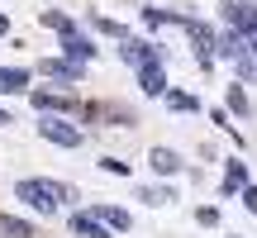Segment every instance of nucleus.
Listing matches in <instances>:
<instances>
[{"instance_id": "1", "label": "nucleus", "mask_w": 257, "mask_h": 238, "mask_svg": "<svg viewBox=\"0 0 257 238\" xmlns=\"http://www.w3.org/2000/svg\"><path fill=\"white\" fill-rule=\"evenodd\" d=\"M15 195H19L24 205H34L38 214H57V205L72 200V186L43 181V176H24V181H15Z\"/></svg>"}, {"instance_id": "8", "label": "nucleus", "mask_w": 257, "mask_h": 238, "mask_svg": "<svg viewBox=\"0 0 257 238\" xmlns=\"http://www.w3.org/2000/svg\"><path fill=\"white\" fill-rule=\"evenodd\" d=\"M214 53H219V57H233V62H238V57H248V43H243V34L229 24V34H219V38H214Z\"/></svg>"}, {"instance_id": "27", "label": "nucleus", "mask_w": 257, "mask_h": 238, "mask_svg": "<svg viewBox=\"0 0 257 238\" xmlns=\"http://www.w3.org/2000/svg\"><path fill=\"white\" fill-rule=\"evenodd\" d=\"M224 238H238V233H224Z\"/></svg>"}, {"instance_id": "12", "label": "nucleus", "mask_w": 257, "mask_h": 238, "mask_svg": "<svg viewBox=\"0 0 257 238\" xmlns=\"http://www.w3.org/2000/svg\"><path fill=\"white\" fill-rule=\"evenodd\" d=\"M148 162H153L157 176H176V172H181V157H176L172 148H153V153H148Z\"/></svg>"}, {"instance_id": "14", "label": "nucleus", "mask_w": 257, "mask_h": 238, "mask_svg": "<svg viewBox=\"0 0 257 238\" xmlns=\"http://www.w3.org/2000/svg\"><path fill=\"white\" fill-rule=\"evenodd\" d=\"M95 214H100L110 229H119V233L128 229V224H134V219H128V210H119V205H95Z\"/></svg>"}, {"instance_id": "26", "label": "nucleus", "mask_w": 257, "mask_h": 238, "mask_svg": "<svg viewBox=\"0 0 257 238\" xmlns=\"http://www.w3.org/2000/svg\"><path fill=\"white\" fill-rule=\"evenodd\" d=\"M0 124H10V114H5V110H0Z\"/></svg>"}, {"instance_id": "4", "label": "nucleus", "mask_w": 257, "mask_h": 238, "mask_svg": "<svg viewBox=\"0 0 257 238\" xmlns=\"http://www.w3.org/2000/svg\"><path fill=\"white\" fill-rule=\"evenodd\" d=\"M38 72L53 76V81H81L86 67H81V62H72V57H48V62H38Z\"/></svg>"}, {"instance_id": "3", "label": "nucleus", "mask_w": 257, "mask_h": 238, "mask_svg": "<svg viewBox=\"0 0 257 238\" xmlns=\"http://www.w3.org/2000/svg\"><path fill=\"white\" fill-rule=\"evenodd\" d=\"M229 24L238 29V34H257V0H229Z\"/></svg>"}, {"instance_id": "2", "label": "nucleus", "mask_w": 257, "mask_h": 238, "mask_svg": "<svg viewBox=\"0 0 257 238\" xmlns=\"http://www.w3.org/2000/svg\"><path fill=\"white\" fill-rule=\"evenodd\" d=\"M38 134H43L48 143H57V148H81L86 143V134L76 124H67L62 114H43V119H38Z\"/></svg>"}, {"instance_id": "11", "label": "nucleus", "mask_w": 257, "mask_h": 238, "mask_svg": "<svg viewBox=\"0 0 257 238\" xmlns=\"http://www.w3.org/2000/svg\"><path fill=\"white\" fill-rule=\"evenodd\" d=\"M34 110H43V114H57V110H76V100L72 95H53V91H34Z\"/></svg>"}, {"instance_id": "23", "label": "nucleus", "mask_w": 257, "mask_h": 238, "mask_svg": "<svg viewBox=\"0 0 257 238\" xmlns=\"http://www.w3.org/2000/svg\"><path fill=\"white\" fill-rule=\"evenodd\" d=\"M243 205H248V214H257V186H243Z\"/></svg>"}, {"instance_id": "6", "label": "nucleus", "mask_w": 257, "mask_h": 238, "mask_svg": "<svg viewBox=\"0 0 257 238\" xmlns=\"http://www.w3.org/2000/svg\"><path fill=\"white\" fill-rule=\"evenodd\" d=\"M67 229H72L76 238H110V224L100 219V214H72V219H67Z\"/></svg>"}, {"instance_id": "19", "label": "nucleus", "mask_w": 257, "mask_h": 238, "mask_svg": "<svg viewBox=\"0 0 257 238\" xmlns=\"http://www.w3.org/2000/svg\"><path fill=\"white\" fill-rule=\"evenodd\" d=\"M43 24H48V29H57V34H72V29H76L72 19H67V15H57V10H48V15H43Z\"/></svg>"}, {"instance_id": "15", "label": "nucleus", "mask_w": 257, "mask_h": 238, "mask_svg": "<svg viewBox=\"0 0 257 238\" xmlns=\"http://www.w3.org/2000/svg\"><path fill=\"white\" fill-rule=\"evenodd\" d=\"M243 186H248V167H243V162H229V172H224V195L243 191Z\"/></svg>"}, {"instance_id": "18", "label": "nucleus", "mask_w": 257, "mask_h": 238, "mask_svg": "<svg viewBox=\"0 0 257 238\" xmlns=\"http://www.w3.org/2000/svg\"><path fill=\"white\" fill-rule=\"evenodd\" d=\"M229 110H233V114H243V119L252 114V105H248V95H243V86H229Z\"/></svg>"}, {"instance_id": "7", "label": "nucleus", "mask_w": 257, "mask_h": 238, "mask_svg": "<svg viewBox=\"0 0 257 238\" xmlns=\"http://www.w3.org/2000/svg\"><path fill=\"white\" fill-rule=\"evenodd\" d=\"M138 86H143V95H167V72H162V62H143V67H138Z\"/></svg>"}, {"instance_id": "16", "label": "nucleus", "mask_w": 257, "mask_h": 238, "mask_svg": "<svg viewBox=\"0 0 257 238\" xmlns=\"http://www.w3.org/2000/svg\"><path fill=\"white\" fill-rule=\"evenodd\" d=\"M138 200H148V205H172L176 195H172V186H143V191H138Z\"/></svg>"}, {"instance_id": "24", "label": "nucleus", "mask_w": 257, "mask_h": 238, "mask_svg": "<svg viewBox=\"0 0 257 238\" xmlns=\"http://www.w3.org/2000/svg\"><path fill=\"white\" fill-rule=\"evenodd\" d=\"M5 34H10V19H5V15H0V38H5Z\"/></svg>"}, {"instance_id": "13", "label": "nucleus", "mask_w": 257, "mask_h": 238, "mask_svg": "<svg viewBox=\"0 0 257 238\" xmlns=\"http://www.w3.org/2000/svg\"><path fill=\"white\" fill-rule=\"evenodd\" d=\"M0 238H38V229H34V224H24V219L0 214Z\"/></svg>"}, {"instance_id": "10", "label": "nucleus", "mask_w": 257, "mask_h": 238, "mask_svg": "<svg viewBox=\"0 0 257 238\" xmlns=\"http://www.w3.org/2000/svg\"><path fill=\"white\" fill-rule=\"evenodd\" d=\"M0 91L5 95H24L29 91V67H0Z\"/></svg>"}, {"instance_id": "22", "label": "nucleus", "mask_w": 257, "mask_h": 238, "mask_svg": "<svg viewBox=\"0 0 257 238\" xmlns=\"http://www.w3.org/2000/svg\"><path fill=\"white\" fill-rule=\"evenodd\" d=\"M195 219H200V224H205V229H214V224H219V210H210V205H205V210H200V214H195Z\"/></svg>"}, {"instance_id": "21", "label": "nucleus", "mask_w": 257, "mask_h": 238, "mask_svg": "<svg viewBox=\"0 0 257 238\" xmlns=\"http://www.w3.org/2000/svg\"><path fill=\"white\" fill-rule=\"evenodd\" d=\"M95 29H100V34H114V38H128V34H124V24H114V19H100V15H95Z\"/></svg>"}, {"instance_id": "5", "label": "nucleus", "mask_w": 257, "mask_h": 238, "mask_svg": "<svg viewBox=\"0 0 257 238\" xmlns=\"http://www.w3.org/2000/svg\"><path fill=\"white\" fill-rule=\"evenodd\" d=\"M119 57L128 67H143V62H162V48H157V43H138V38H124Z\"/></svg>"}, {"instance_id": "20", "label": "nucleus", "mask_w": 257, "mask_h": 238, "mask_svg": "<svg viewBox=\"0 0 257 238\" xmlns=\"http://www.w3.org/2000/svg\"><path fill=\"white\" fill-rule=\"evenodd\" d=\"M100 172H110V176H128V162H119V157H100Z\"/></svg>"}, {"instance_id": "25", "label": "nucleus", "mask_w": 257, "mask_h": 238, "mask_svg": "<svg viewBox=\"0 0 257 238\" xmlns=\"http://www.w3.org/2000/svg\"><path fill=\"white\" fill-rule=\"evenodd\" d=\"M248 57H257V34H252V43H248Z\"/></svg>"}, {"instance_id": "17", "label": "nucleus", "mask_w": 257, "mask_h": 238, "mask_svg": "<svg viewBox=\"0 0 257 238\" xmlns=\"http://www.w3.org/2000/svg\"><path fill=\"white\" fill-rule=\"evenodd\" d=\"M167 105H172V110H181V114H195V110H200V100H195V95H186V91H167Z\"/></svg>"}, {"instance_id": "9", "label": "nucleus", "mask_w": 257, "mask_h": 238, "mask_svg": "<svg viewBox=\"0 0 257 238\" xmlns=\"http://www.w3.org/2000/svg\"><path fill=\"white\" fill-rule=\"evenodd\" d=\"M62 53L72 57V62H91V57H95V43H91V38H81V34L72 29V34H62Z\"/></svg>"}]
</instances>
